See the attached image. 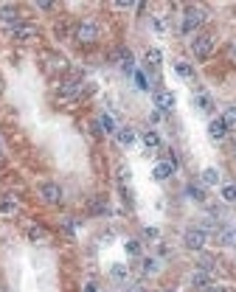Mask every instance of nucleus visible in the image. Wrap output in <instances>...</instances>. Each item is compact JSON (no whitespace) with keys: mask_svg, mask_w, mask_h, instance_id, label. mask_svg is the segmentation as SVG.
Here are the masks:
<instances>
[{"mask_svg":"<svg viewBox=\"0 0 236 292\" xmlns=\"http://www.w3.org/2000/svg\"><path fill=\"white\" fill-rule=\"evenodd\" d=\"M202 23H205V12L197 9V6H188L186 15H183V26H180V31H183V34H191V31L200 29Z\"/></svg>","mask_w":236,"mask_h":292,"instance_id":"f257e3e1","label":"nucleus"},{"mask_svg":"<svg viewBox=\"0 0 236 292\" xmlns=\"http://www.w3.org/2000/svg\"><path fill=\"white\" fill-rule=\"evenodd\" d=\"M73 34H76V40L82 45H93L96 40H99V26H96L93 20H82L76 26V31H73Z\"/></svg>","mask_w":236,"mask_h":292,"instance_id":"f03ea898","label":"nucleus"},{"mask_svg":"<svg viewBox=\"0 0 236 292\" xmlns=\"http://www.w3.org/2000/svg\"><path fill=\"white\" fill-rule=\"evenodd\" d=\"M214 45H216V40L211 34H200V37H194L191 51H194V57H197V59H205V57L214 54Z\"/></svg>","mask_w":236,"mask_h":292,"instance_id":"7ed1b4c3","label":"nucleus"},{"mask_svg":"<svg viewBox=\"0 0 236 292\" xmlns=\"http://www.w3.org/2000/svg\"><path fill=\"white\" fill-rule=\"evenodd\" d=\"M40 194H43V200L48 202V205H59V202H62V185L54 183V180H45V183L40 185Z\"/></svg>","mask_w":236,"mask_h":292,"instance_id":"20e7f679","label":"nucleus"},{"mask_svg":"<svg viewBox=\"0 0 236 292\" xmlns=\"http://www.w3.org/2000/svg\"><path fill=\"white\" fill-rule=\"evenodd\" d=\"M12 37H15L17 43H31V40L40 37V31H37L34 23H17L15 29H12Z\"/></svg>","mask_w":236,"mask_h":292,"instance_id":"39448f33","label":"nucleus"},{"mask_svg":"<svg viewBox=\"0 0 236 292\" xmlns=\"http://www.w3.org/2000/svg\"><path fill=\"white\" fill-rule=\"evenodd\" d=\"M205 239L208 236H205V230L202 228H188L186 236H183V242H186L188 250H202L205 247Z\"/></svg>","mask_w":236,"mask_h":292,"instance_id":"423d86ee","label":"nucleus"},{"mask_svg":"<svg viewBox=\"0 0 236 292\" xmlns=\"http://www.w3.org/2000/svg\"><path fill=\"white\" fill-rule=\"evenodd\" d=\"M82 93H85V85H82V82H62V85H59V96H62V99H79Z\"/></svg>","mask_w":236,"mask_h":292,"instance_id":"0eeeda50","label":"nucleus"},{"mask_svg":"<svg viewBox=\"0 0 236 292\" xmlns=\"http://www.w3.org/2000/svg\"><path fill=\"white\" fill-rule=\"evenodd\" d=\"M174 104H177V99H174L172 90H157L155 93V107L157 110H163V113H166V110H172Z\"/></svg>","mask_w":236,"mask_h":292,"instance_id":"6e6552de","label":"nucleus"},{"mask_svg":"<svg viewBox=\"0 0 236 292\" xmlns=\"http://www.w3.org/2000/svg\"><path fill=\"white\" fill-rule=\"evenodd\" d=\"M0 23H6L9 29H15L17 23H20V12L15 6H3L0 9Z\"/></svg>","mask_w":236,"mask_h":292,"instance_id":"1a4fd4ad","label":"nucleus"},{"mask_svg":"<svg viewBox=\"0 0 236 292\" xmlns=\"http://www.w3.org/2000/svg\"><path fill=\"white\" fill-rule=\"evenodd\" d=\"M208 135L214 138V141H222V138L228 135V124L222 121V118H214V121L208 124Z\"/></svg>","mask_w":236,"mask_h":292,"instance_id":"9d476101","label":"nucleus"},{"mask_svg":"<svg viewBox=\"0 0 236 292\" xmlns=\"http://www.w3.org/2000/svg\"><path fill=\"white\" fill-rule=\"evenodd\" d=\"M191 284H194V286H200V289H208V286H211V272H208V270H200V267H197V270L191 272Z\"/></svg>","mask_w":236,"mask_h":292,"instance_id":"9b49d317","label":"nucleus"},{"mask_svg":"<svg viewBox=\"0 0 236 292\" xmlns=\"http://www.w3.org/2000/svg\"><path fill=\"white\" fill-rule=\"evenodd\" d=\"M0 214L3 216H15L17 214V200L15 197H3V200H0Z\"/></svg>","mask_w":236,"mask_h":292,"instance_id":"f8f14e48","label":"nucleus"},{"mask_svg":"<svg viewBox=\"0 0 236 292\" xmlns=\"http://www.w3.org/2000/svg\"><path fill=\"white\" fill-rule=\"evenodd\" d=\"M115 135H118V143H121V146H132V143H135V129H129V127H124V129H118V132H115Z\"/></svg>","mask_w":236,"mask_h":292,"instance_id":"ddd939ff","label":"nucleus"},{"mask_svg":"<svg viewBox=\"0 0 236 292\" xmlns=\"http://www.w3.org/2000/svg\"><path fill=\"white\" fill-rule=\"evenodd\" d=\"M174 174V166L166 160V163H157L155 166V180H169Z\"/></svg>","mask_w":236,"mask_h":292,"instance_id":"4468645a","label":"nucleus"},{"mask_svg":"<svg viewBox=\"0 0 236 292\" xmlns=\"http://www.w3.org/2000/svg\"><path fill=\"white\" fill-rule=\"evenodd\" d=\"M124 250H127V256H132V258H141V253H143V247H141V242H138V239H127Z\"/></svg>","mask_w":236,"mask_h":292,"instance_id":"2eb2a0df","label":"nucleus"},{"mask_svg":"<svg viewBox=\"0 0 236 292\" xmlns=\"http://www.w3.org/2000/svg\"><path fill=\"white\" fill-rule=\"evenodd\" d=\"M200 180L205 185H216V183H219V171H216V169H202Z\"/></svg>","mask_w":236,"mask_h":292,"instance_id":"dca6fc26","label":"nucleus"},{"mask_svg":"<svg viewBox=\"0 0 236 292\" xmlns=\"http://www.w3.org/2000/svg\"><path fill=\"white\" fill-rule=\"evenodd\" d=\"M160 62H163V54H160L157 48H149V51H146V65H149V68H157Z\"/></svg>","mask_w":236,"mask_h":292,"instance_id":"f3484780","label":"nucleus"},{"mask_svg":"<svg viewBox=\"0 0 236 292\" xmlns=\"http://www.w3.org/2000/svg\"><path fill=\"white\" fill-rule=\"evenodd\" d=\"M141 138H143V143H146V146H160V135H157L155 129H146Z\"/></svg>","mask_w":236,"mask_h":292,"instance_id":"a211bd4d","label":"nucleus"},{"mask_svg":"<svg viewBox=\"0 0 236 292\" xmlns=\"http://www.w3.org/2000/svg\"><path fill=\"white\" fill-rule=\"evenodd\" d=\"M99 124H101V129H104V132H115V121H113V115L101 113V115H99Z\"/></svg>","mask_w":236,"mask_h":292,"instance_id":"6ab92c4d","label":"nucleus"},{"mask_svg":"<svg viewBox=\"0 0 236 292\" xmlns=\"http://www.w3.org/2000/svg\"><path fill=\"white\" fill-rule=\"evenodd\" d=\"M141 270H143V275H155V272H157V261H155V258H143Z\"/></svg>","mask_w":236,"mask_h":292,"instance_id":"aec40b11","label":"nucleus"},{"mask_svg":"<svg viewBox=\"0 0 236 292\" xmlns=\"http://www.w3.org/2000/svg\"><path fill=\"white\" fill-rule=\"evenodd\" d=\"M194 104H197V107H202V110H211V99H208V93H197V96H194Z\"/></svg>","mask_w":236,"mask_h":292,"instance_id":"412c9836","label":"nucleus"},{"mask_svg":"<svg viewBox=\"0 0 236 292\" xmlns=\"http://www.w3.org/2000/svg\"><path fill=\"white\" fill-rule=\"evenodd\" d=\"M29 239H31V242H43V239H45V230L40 228V225H31V228H29Z\"/></svg>","mask_w":236,"mask_h":292,"instance_id":"4be33fe9","label":"nucleus"},{"mask_svg":"<svg viewBox=\"0 0 236 292\" xmlns=\"http://www.w3.org/2000/svg\"><path fill=\"white\" fill-rule=\"evenodd\" d=\"M174 71H177L183 79H191L194 76V71H191V65H188V62H177V65H174Z\"/></svg>","mask_w":236,"mask_h":292,"instance_id":"5701e85b","label":"nucleus"},{"mask_svg":"<svg viewBox=\"0 0 236 292\" xmlns=\"http://www.w3.org/2000/svg\"><path fill=\"white\" fill-rule=\"evenodd\" d=\"M62 68H68L62 57H48V71H62Z\"/></svg>","mask_w":236,"mask_h":292,"instance_id":"b1692460","label":"nucleus"},{"mask_svg":"<svg viewBox=\"0 0 236 292\" xmlns=\"http://www.w3.org/2000/svg\"><path fill=\"white\" fill-rule=\"evenodd\" d=\"M222 121L228 124H236V104H230V107H225V113H222Z\"/></svg>","mask_w":236,"mask_h":292,"instance_id":"393cba45","label":"nucleus"},{"mask_svg":"<svg viewBox=\"0 0 236 292\" xmlns=\"http://www.w3.org/2000/svg\"><path fill=\"white\" fill-rule=\"evenodd\" d=\"M222 197L228 202H236V185H225V188H222Z\"/></svg>","mask_w":236,"mask_h":292,"instance_id":"a878e982","label":"nucleus"},{"mask_svg":"<svg viewBox=\"0 0 236 292\" xmlns=\"http://www.w3.org/2000/svg\"><path fill=\"white\" fill-rule=\"evenodd\" d=\"M188 194H191L194 200H205V191H202V185H188Z\"/></svg>","mask_w":236,"mask_h":292,"instance_id":"bb28decb","label":"nucleus"},{"mask_svg":"<svg viewBox=\"0 0 236 292\" xmlns=\"http://www.w3.org/2000/svg\"><path fill=\"white\" fill-rule=\"evenodd\" d=\"M113 278H118V281L127 278V267H124V264H115V267H113Z\"/></svg>","mask_w":236,"mask_h":292,"instance_id":"cd10ccee","label":"nucleus"},{"mask_svg":"<svg viewBox=\"0 0 236 292\" xmlns=\"http://www.w3.org/2000/svg\"><path fill=\"white\" fill-rule=\"evenodd\" d=\"M93 214H107V202L96 200V202H93Z\"/></svg>","mask_w":236,"mask_h":292,"instance_id":"c85d7f7f","label":"nucleus"},{"mask_svg":"<svg viewBox=\"0 0 236 292\" xmlns=\"http://www.w3.org/2000/svg\"><path fill=\"white\" fill-rule=\"evenodd\" d=\"M143 236H146V239H160V230L157 228H146L143 230Z\"/></svg>","mask_w":236,"mask_h":292,"instance_id":"c756f323","label":"nucleus"},{"mask_svg":"<svg viewBox=\"0 0 236 292\" xmlns=\"http://www.w3.org/2000/svg\"><path fill=\"white\" fill-rule=\"evenodd\" d=\"M37 6L43 9V12H48V9L54 6V0H37Z\"/></svg>","mask_w":236,"mask_h":292,"instance_id":"7c9ffc66","label":"nucleus"},{"mask_svg":"<svg viewBox=\"0 0 236 292\" xmlns=\"http://www.w3.org/2000/svg\"><path fill=\"white\" fill-rule=\"evenodd\" d=\"M149 118L157 124V121H160V118H163V110H157V107H155V110H152V115H149Z\"/></svg>","mask_w":236,"mask_h":292,"instance_id":"2f4dec72","label":"nucleus"},{"mask_svg":"<svg viewBox=\"0 0 236 292\" xmlns=\"http://www.w3.org/2000/svg\"><path fill=\"white\" fill-rule=\"evenodd\" d=\"M124 292H146V289H143L141 284H129V286H127V289H124Z\"/></svg>","mask_w":236,"mask_h":292,"instance_id":"473e14b6","label":"nucleus"},{"mask_svg":"<svg viewBox=\"0 0 236 292\" xmlns=\"http://www.w3.org/2000/svg\"><path fill=\"white\" fill-rule=\"evenodd\" d=\"M85 292H99V286H96L93 281H87V284H85Z\"/></svg>","mask_w":236,"mask_h":292,"instance_id":"72a5a7b5","label":"nucleus"},{"mask_svg":"<svg viewBox=\"0 0 236 292\" xmlns=\"http://www.w3.org/2000/svg\"><path fill=\"white\" fill-rule=\"evenodd\" d=\"M228 54H230V59H233V62H236V40H233V43H230V51H228Z\"/></svg>","mask_w":236,"mask_h":292,"instance_id":"f704fd0d","label":"nucleus"},{"mask_svg":"<svg viewBox=\"0 0 236 292\" xmlns=\"http://www.w3.org/2000/svg\"><path fill=\"white\" fill-rule=\"evenodd\" d=\"M205 292H228V289H225V286H208Z\"/></svg>","mask_w":236,"mask_h":292,"instance_id":"c9c22d12","label":"nucleus"},{"mask_svg":"<svg viewBox=\"0 0 236 292\" xmlns=\"http://www.w3.org/2000/svg\"><path fill=\"white\" fill-rule=\"evenodd\" d=\"M0 166H3V155H0Z\"/></svg>","mask_w":236,"mask_h":292,"instance_id":"e433bc0d","label":"nucleus"},{"mask_svg":"<svg viewBox=\"0 0 236 292\" xmlns=\"http://www.w3.org/2000/svg\"><path fill=\"white\" fill-rule=\"evenodd\" d=\"M169 292H172V289H169Z\"/></svg>","mask_w":236,"mask_h":292,"instance_id":"4c0bfd02","label":"nucleus"},{"mask_svg":"<svg viewBox=\"0 0 236 292\" xmlns=\"http://www.w3.org/2000/svg\"><path fill=\"white\" fill-rule=\"evenodd\" d=\"M0 87H3V85H0Z\"/></svg>","mask_w":236,"mask_h":292,"instance_id":"58836bf2","label":"nucleus"}]
</instances>
